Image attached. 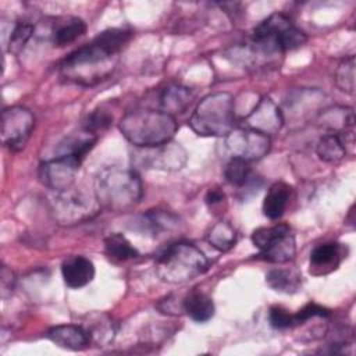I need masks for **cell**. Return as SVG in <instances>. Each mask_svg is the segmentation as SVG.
<instances>
[{
    "label": "cell",
    "mask_w": 356,
    "mask_h": 356,
    "mask_svg": "<svg viewBox=\"0 0 356 356\" xmlns=\"http://www.w3.org/2000/svg\"><path fill=\"white\" fill-rule=\"evenodd\" d=\"M96 199L102 209L121 213L134 209L142 197V181L131 168L106 167L96 175Z\"/></svg>",
    "instance_id": "cell-1"
},
{
    "label": "cell",
    "mask_w": 356,
    "mask_h": 356,
    "mask_svg": "<svg viewBox=\"0 0 356 356\" xmlns=\"http://www.w3.org/2000/svg\"><path fill=\"white\" fill-rule=\"evenodd\" d=\"M118 128L134 147H150L172 140L178 125L175 117L163 110L136 108L121 118Z\"/></svg>",
    "instance_id": "cell-2"
},
{
    "label": "cell",
    "mask_w": 356,
    "mask_h": 356,
    "mask_svg": "<svg viewBox=\"0 0 356 356\" xmlns=\"http://www.w3.org/2000/svg\"><path fill=\"white\" fill-rule=\"evenodd\" d=\"M115 57L93 39L70 53L61 61L60 72L68 81L89 86L104 79L113 71Z\"/></svg>",
    "instance_id": "cell-3"
},
{
    "label": "cell",
    "mask_w": 356,
    "mask_h": 356,
    "mask_svg": "<svg viewBox=\"0 0 356 356\" xmlns=\"http://www.w3.org/2000/svg\"><path fill=\"white\" fill-rule=\"evenodd\" d=\"M209 268V260L204 253L189 242H177L157 257L156 273L167 284H184Z\"/></svg>",
    "instance_id": "cell-4"
},
{
    "label": "cell",
    "mask_w": 356,
    "mask_h": 356,
    "mask_svg": "<svg viewBox=\"0 0 356 356\" xmlns=\"http://www.w3.org/2000/svg\"><path fill=\"white\" fill-rule=\"evenodd\" d=\"M235 124V99L227 92L203 97L191 120V128L202 136H227Z\"/></svg>",
    "instance_id": "cell-5"
},
{
    "label": "cell",
    "mask_w": 356,
    "mask_h": 356,
    "mask_svg": "<svg viewBox=\"0 0 356 356\" xmlns=\"http://www.w3.org/2000/svg\"><path fill=\"white\" fill-rule=\"evenodd\" d=\"M254 44L270 51H286L303 46L307 36L303 31L293 26L284 14H271L263 19L252 32Z\"/></svg>",
    "instance_id": "cell-6"
},
{
    "label": "cell",
    "mask_w": 356,
    "mask_h": 356,
    "mask_svg": "<svg viewBox=\"0 0 356 356\" xmlns=\"http://www.w3.org/2000/svg\"><path fill=\"white\" fill-rule=\"evenodd\" d=\"M100 204L95 192L89 193L76 186L56 192L51 200L54 218L63 225H72L92 218L100 210Z\"/></svg>",
    "instance_id": "cell-7"
},
{
    "label": "cell",
    "mask_w": 356,
    "mask_h": 356,
    "mask_svg": "<svg viewBox=\"0 0 356 356\" xmlns=\"http://www.w3.org/2000/svg\"><path fill=\"white\" fill-rule=\"evenodd\" d=\"M252 242L260 250L259 257L268 263H286L292 260L296 253V242L286 224H275L254 229Z\"/></svg>",
    "instance_id": "cell-8"
},
{
    "label": "cell",
    "mask_w": 356,
    "mask_h": 356,
    "mask_svg": "<svg viewBox=\"0 0 356 356\" xmlns=\"http://www.w3.org/2000/svg\"><path fill=\"white\" fill-rule=\"evenodd\" d=\"M132 160L143 168L177 171L186 164L188 154L179 143L170 140L157 146L135 147Z\"/></svg>",
    "instance_id": "cell-9"
},
{
    "label": "cell",
    "mask_w": 356,
    "mask_h": 356,
    "mask_svg": "<svg viewBox=\"0 0 356 356\" xmlns=\"http://www.w3.org/2000/svg\"><path fill=\"white\" fill-rule=\"evenodd\" d=\"M81 163L82 159L75 154L54 156L40 163L39 179L46 188L54 192L65 191L75 184Z\"/></svg>",
    "instance_id": "cell-10"
},
{
    "label": "cell",
    "mask_w": 356,
    "mask_h": 356,
    "mask_svg": "<svg viewBox=\"0 0 356 356\" xmlns=\"http://www.w3.org/2000/svg\"><path fill=\"white\" fill-rule=\"evenodd\" d=\"M225 145L232 154V159H241L248 163L260 160L271 149V139L268 135L250 129V128H234L225 136Z\"/></svg>",
    "instance_id": "cell-11"
},
{
    "label": "cell",
    "mask_w": 356,
    "mask_h": 356,
    "mask_svg": "<svg viewBox=\"0 0 356 356\" xmlns=\"http://www.w3.org/2000/svg\"><path fill=\"white\" fill-rule=\"evenodd\" d=\"M35 127V117L31 110L22 106H13L1 114V140L10 150L24 149Z\"/></svg>",
    "instance_id": "cell-12"
},
{
    "label": "cell",
    "mask_w": 356,
    "mask_h": 356,
    "mask_svg": "<svg viewBox=\"0 0 356 356\" xmlns=\"http://www.w3.org/2000/svg\"><path fill=\"white\" fill-rule=\"evenodd\" d=\"M284 117L281 110L267 97H261L256 102L254 107L245 115V128H250L266 135L275 134L281 129Z\"/></svg>",
    "instance_id": "cell-13"
},
{
    "label": "cell",
    "mask_w": 356,
    "mask_h": 356,
    "mask_svg": "<svg viewBox=\"0 0 356 356\" xmlns=\"http://www.w3.org/2000/svg\"><path fill=\"white\" fill-rule=\"evenodd\" d=\"M44 337L57 346L68 350H82L90 343V337L83 325L60 324L49 328Z\"/></svg>",
    "instance_id": "cell-14"
},
{
    "label": "cell",
    "mask_w": 356,
    "mask_h": 356,
    "mask_svg": "<svg viewBox=\"0 0 356 356\" xmlns=\"http://www.w3.org/2000/svg\"><path fill=\"white\" fill-rule=\"evenodd\" d=\"M61 274L67 286L78 289L93 280L95 266L88 257L82 254H72L63 261Z\"/></svg>",
    "instance_id": "cell-15"
},
{
    "label": "cell",
    "mask_w": 356,
    "mask_h": 356,
    "mask_svg": "<svg viewBox=\"0 0 356 356\" xmlns=\"http://www.w3.org/2000/svg\"><path fill=\"white\" fill-rule=\"evenodd\" d=\"M343 256V246L341 243L317 245L310 253V273L314 275L331 273L339 266Z\"/></svg>",
    "instance_id": "cell-16"
},
{
    "label": "cell",
    "mask_w": 356,
    "mask_h": 356,
    "mask_svg": "<svg viewBox=\"0 0 356 356\" xmlns=\"http://www.w3.org/2000/svg\"><path fill=\"white\" fill-rule=\"evenodd\" d=\"M320 124L328 134L346 135L355 125V113L350 107H331L320 114Z\"/></svg>",
    "instance_id": "cell-17"
},
{
    "label": "cell",
    "mask_w": 356,
    "mask_h": 356,
    "mask_svg": "<svg viewBox=\"0 0 356 356\" xmlns=\"http://www.w3.org/2000/svg\"><path fill=\"white\" fill-rule=\"evenodd\" d=\"M193 92L182 85H170L167 86L161 96V110L175 117V114H182L192 103Z\"/></svg>",
    "instance_id": "cell-18"
},
{
    "label": "cell",
    "mask_w": 356,
    "mask_h": 356,
    "mask_svg": "<svg viewBox=\"0 0 356 356\" xmlns=\"http://www.w3.org/2000/svg\"><path fill=\"white\" fill-rule=\"evenodd\" d=\"M291 186L285 182H275L267 191L263 200V214L270 220L280 218L289 202Z\"/></svg>",
    "instance_id": "cell-19"
},
{
    "label": "cell",
    "mask_w": 356,
    "mask_h": 356,
    "mask_svg": "<svg viewBox=\"0 0 356 356\" xmlns=\"http://www.w3.org/2000/svg\"><path fill=\"white\" fill-rule=\"evenodd\" d=\"M182 310L196 323H206L214 316L211 298L200 291L189 292L182 300Z\"/></svg>",
    "instance_id": "cell-20"
},
{
    "label": "cell",
    "mask_w": 356,
    "mask_h": 356,
    "mask_svg": "<svg viewBox=\"0 0 356 356\" xmlns=\"http://www.w3.org/2000/svg\"><path fill=\"white\" fill-rule=\"evenodd\" d=\"M86 32V24L78 17H67L54 24L51 29V42L57 47L67 46L75 42Z\"/></svg>",
    "instance_id": "cell-21"
},
{
    "label": "cell",
    "mask_w": 356,
    "mask_h": 356,
    "mask_svg": "<svg viewBox=\"0 0 356 356\" xmlns=\"http://www.w3.org/2000/svg\"><path fill=\"white\" fill-rule=\"evenodd\" d=\"M104 253L114 263H122L129 259H136L139 252L127 239L125 235L120 232H113L104 239Z\"/></svg>",
    "instance_id": "cell-22"
},
{
    "label": "cell",
    "mask_w": 356,
    "mask_h": 356,
    "mask_svg": "<svg viewBox=\"0 0 356 356\" xmlns=\"http://www.w3.org/2000/svg\"><path fill=\"white\" fill-rule=\"evenodd\" d=\"M316 152L320 160L325 163H338L346 154V142L341 135L325 134L318 139Z\"/></svg>",
    "instance_id": "cell-23"
},
{
    "label": "cell",
    "mask_w": 356,
    "mask_h": 356,
    "mask_svg": "<svg viewBox=\"0 0 356 356\" xmlns=\"http://www.w3.org/2000/svg\"><path fill=\"white\" fill-rule=\"evenodd\" d=\"M300 274L289 268H273L266 275V282L270 288L278 292L292 293L300 286Z\"/></svg>",
    "instance_id": "cell-24"
},
{
    "label": "cell",
    "mask_w": 356,
    "mask_h": 356,
    "mask_svg": "<svg viewBox=\"0 0 356 356\" xmlns=\"http://www.w3.org/2000/svg\"><path fill=\"white\" fill-rule=\"evenodd\" d=\"M207 241L217 250L227 252L235 245L236 232L229 222L218 221L210 228V231L207 234Z\"/></svg>",
    "instance_id": "cell-25"
},
{
    "label": "cell",
    "mask_w": 356,
    "mask_h": 356,
    "mask_svg": "<svg viewBox=\"0 0 356 356\" xmlns=\"http://www.w3.org/2000/svg\"><path fill=\"white\" fill-rule=\"evenodd\" d=\"M143 222L152 234L159 235L164 231H171L178 225V218L164 210H152L143 217Z\"/></svg>",
    "instance_id": "cell-26"
},
{
    "label": "cell",
    "mask_w": 356,
    "mask_h": 356,
    "mask_svg": "<svg viewBox=\"0 0 356 356\" xmlns=\"http://www.w3.org/2000/svg\"><path fill=\"white\" fill-rule=\"evenodd\" d=\"M252 170L248 161L241 159H231L225 168H224V177L227 182H229L234 186H243L250 181Z\"/></svg>",
    "instance_id": "cell-27"
},
{
    "label": "cell",
    "mask_w": 356,
    "mask_h": 356,
    "mask_svg": "<svg viewBox=\"0 0 356 356\" xmlns=\"http://www.w3.org/2000/svg\"><path fill=\"white\" fill-rule=\"evenodd\" d=\"M33 33H35V25L32 22L26 19L17 21L14 28L11 29V35L8 39V51L18 54Z\"/></svg>",
    "instance_id": "cell-28"
},
{
    "label": "cell",
    "mask_w": 356,
    "mask_h": 356,
    "mask_svg": "<svg viewBox=\"0 0 356 356\" xmlns=\"http://www.w3.org/2000/svg\"><path fill=\"white\" fill-rule=\"evenodd\" d=\"M90 337V342L96 343H103L108 342L114 337V330H113V323L107 316H95V320L83 325Z\"/></svg>",
    "instance_id": "cell-29"
},
{
    "label": "cell",
    "mask_w": 356,
    "mask_h": 356,
    "mask_svg": "<svg viewBox=\"0 0 356 356\" xmlns=\"http://www.w3.org/2000/svg\"><path fill=\"white\" fill-rule=\"evenodd\" d=\"M335 82L338 88L349 95L355 92V57L349 56L343 58L335 72Z\"/></svg>",
    "instance_id": "cell-30"
},
{
    "label": "cell",
    "mask_w": 356,
    "mask_h": 356,
    "mask_svg": "<svg viewBox=\"0 0 356 356\" xmlns=\"http://www.w3.org/2000/svg\"><path fill=\"white\" fill-rule=\"evenodd\" d=\"M111 121L113 115L107 110L97 108L86 115V118L82 122V129L99 136L100 132L106 131L111 125Z\"/></svg>",
    "instance_id": "cell-31"
},
{
    "label": "cell",
    "mask_w": 356,
    "mask_h": 356,
    "mask_svg": "<svg viewBox=\"0 0 356 356\" xmlns=\"http://www.w3.org/2000/svg\"><path fill=\"white\" fill-rule=\"evenodd\" d=\"M268 323L274 330H286L295 327L293 314L282 306H273L268 312Z\"/></svg>",
    "instance_id": "cell-32"
},
{
    "label": "cell",
    "mask_w": 356,
    "mask_h": 356,
    "mask_svg": "<svg viewBox=\"0 0 356 356\" xmlns=\"http://www.w3.org/2000/svg\"><path fill=\"white\" fill-rule=\"evenodd\" d=\"M330 316V310L314 303V302H310L307 305H305L298 313H293V321H295V327L296 325H300L306 321H309L310 318H314V317H328Z\"/></svg>",
    "instance_id": "cell-33"
},
{
    "label": "cell",
    "mask_w": 356,
    "mask_h": 356,
    "mask_svg": "<svg viewBox=\"0 0 356 356\" xmlns=\"http://www.w3.org/2000/svg\"><path fill=\"white\" fill-rule=\"evenodd\" d=\"M206 203L209 206H214L217 203H220L221 200H224V192L220 191V189H210L207 193H206V197H204Z\"/></svg>",
    "instance_id": "cell-34"
}]
</instances>
